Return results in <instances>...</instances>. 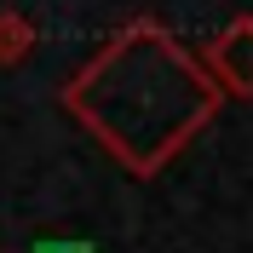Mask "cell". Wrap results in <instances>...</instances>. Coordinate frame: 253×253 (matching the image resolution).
Returning a JSON list of instances; mask_svg holds the SVG:
<instances>
[]
</instances>
